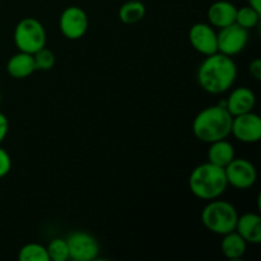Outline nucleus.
I'll return each mask as SVG.
<instances>
[{"label":"nucleus","instance_id":"nucleus-1","mask_svg":"<svg viewBox=\"0 0 261 261\" xmlns=\"http://www.w3.org/2000/svg\"><path fill=\"white\" fill-rule=\"evenodd\" d=\"M237 66L231 56L221 53L208 55L198 69V82L201 88L212 94H221L233 86Z\"/></svg>","mask_w":261,"mask_h":261},{"label":"nucleus","instance_id":"nucleus-2","mask_svg":"<svg viewBox=\"0 0 261 261\" xmlns=\"http://www.w3.org/2000/svg\"><path fill=\"white\" fill-rule=\"evenodd\" d=\"M232 119L233 116L221 105L205 107L194 119V135L200 142L208 144L217 140L227 139L231 134Z\"/></svg>","mask_w":261,"mask_h":261},{"label":"nucleus","instance_id":"nucleus-3","mask_svg":"<svg viewBox=\"0 0 261 261\" xmlns=\"http://www.w3.org/2000/svg\"><path fill=\"white\" fill-rule=\"evenodd\" d=\"M189 186L196 198L213 200L223 195L228 182L223 167L206 162L194 168L189 177Z\"/></svg>","mask_w":261,"mask_h":261},{"label":"nucleus","instance_id":"nucleus-4","mask_svg":"<svg viewBox=\"0 0 261 261\" xmlns=\"http://www.w3.org/2000/svg\"><path fill=\"white\" fill-rule=\"evenodd\" d=\"M237 218L239 213L231 203L217 199L209 201L201 212V222L205 228L221 236L234 231Z\"/></svg>","mask_w":261,"mask_h":261},{"label":"nucleus","instance_id":"nucleus-5","mask_svg":"<svg viewBox=\"0 0 261 261\" xmlns=\"http://www.w3.org/2000/svg\"><path fill=\"white\" fill-rule=\"evenodd\" d=\"M46 31L40 20L36 18H24L14 30V43L23 53L35 54L46 46Z\"/></svg>","mask_w":261,"mask_h":261},{"label":"nucleus","instance_id":"nucleus-6","mask_svg":"<svg viewBox=\"0 0 261 261\" xmlns=\"http://www.w3.org/2000/svg\"><path fill=\"white\" fill-rule=\"evenodd\" d=\"M249 42V30L239 25L237 23L219 28L217 33V46L218 53L227 56H233L241 53Z\"/></svg>","mask_w":261,"mask_h":261},{"label":"nucleus","instance_id":"nucleus-7","mask_svg":"<svg viewBox=\"0 0 261 261\" xmlns=\"http://www.w3.org/2000/svg\"><path fill=\"white\" fill-rule=\"evenodd\" d=\"M227 182L240 190L252 188L256 182L257 172L255 166L245 158H233L224 167Z\"/></svg>","mask_w":261,"mask_h":261},{"label":"nucleus","instance_id":"nucleus-8","mask_svg":"<svg viewBox=\"0 0 261 261\" xmlns=\"http://www.w3.org/2000/svg\"><path fill=\"white\" fill-rule=\"evenodd\" d=\"M66 242L69 247V259L74 261H92L98 256V241L87 232H73L69 234Z\"/></svg>","mask_w":261,"mask_h":261},{"label":"nucleus","instance_id":"nucleus-9","mask_svg":"<svg viewBox=\"0 0 261 261\" xmlns=\"http://www.w3.org/2000/svg\"><path fill=\"white\" fill-rule=\"evenodd\" d=\"M231 134L242 143H257L261 139V119L252 111L232 119Z\"/></svg>","mask_w":261,"mask_h":261},{"label":"nucleus","instance_id":"nucleus-10","mask_svg":"<svg viewBox=\"0 0 261 261\" xmlns=\"http://www.w3.org/2000/svg\"><path fill=\"white\" fill-rule=\"evenodd\" d=\"M60 31L69 40H79L88 30V17L82 8L71 5L64 9L59 20Z\"/></svg>","mask_w":261,"mask_h":261},{"label":"nucleus","instance_id":"nucleus-11","mask_svg":"<svg viewBox=\"0 0 261 261\" xmlns=\"http://www.w3.org/2000/svg\"><path fill=\"white\" fill-rule=\"evenodd\" d=\"M189 41L198 53L205 56L218 51L216 31L206 23H195L189 31Z\"/></svg>","mask_w":261,"mask_h":261},{"label":"nucleus","instance_id":"nucleus-12","mask_svg":"<svg viewBox=\"0 0 261 261\" xmlns=\"http://www.w3.org/2000/svg\"><path fill=\"white\" fill-rule=\"evenodd\" d=\"M256 103L255 93L247 87H239L233 89L226 99V109L232 116L252 111Z\"/></svg>","mask_w":261,"mask_h":261},{"label":"nucleus","instance_id":"nucleus-13","mask_svg":"<svg viewBox=\"0 0 261 261\" xmlns=\"http://www.w3.org/2000/svg\"><path fill=\"white\" fill-rule=\"evenodd\" d=\"M234 231L246 242L259 245L261 242V217L255 213H245L237 218Z\"/></svg>","mask_w":261,"mask_h":261},{"label":"nucleus","instance_id":"nucleus-14","mask_svg":"<svg viewBox=\"0 0 261 261\" xmlns=\"http://www.w3.org/2000/svg\"><path fill=\"white\" fill-rule=\"evenodd\" d=\"M237 8L227 0H218L209 7L206 17L213 27L223 28L236 20Z\"/></svg>","mask_w":261,"mask_h":261},{"label":"nucleus","instance_id":"nucleus-15","mask_svg":"<svg viewBox=\"0 0 261 261\" xmlns=\"http://www.w3.org/2000/svg\"><path fill=\"white\" fill-rule=\"evenodd\" d=\"M35 70L36 68L33 55L32 54L23 53V51L14 54L7 63L8 74L15 79L27 78Z\"/></svg>","mask_w":261,"mask_h":261},{"label":"nucleus","instance_id":"nucleus-16","mask_svg":"<svg viewBox=\"0 0 261 261\" xmlns=\"http://www.w3.org/2000/svg\"><path fill=\"white\" fill-rule=\"evenodd\" d=\"M246 250L247 242L236 231H232L229 233L223 234V239L221 241V251L227 259H241L246 254Z\"/></svg>","mask_w":261,"mask_h":261},{"label":"nucleus","instance_id":"nucleus-17","mask_svg":"<svg viewBox=\"0 0 261 261\" xmlns=\"http://www.w3.org/2000/svg\"><path fill=\"white\" fill-rule=\"evenodd\" d=\"M233 158L234 148L228 140L222 139L211 143L208 150V162L224 168Z\"/></svg>","mask_w":261,"mask_h":261},{"label":"nucleus","instance_id":"nucleus-18","mask_svg":"<svg viewBox=\"0 0 261 261\" xmlns=\"http://www.w3.org/2000/svg\"><path fill=\"white\" fill-rule=\"evenodd\" d=\"M145 15V5L139 0H130L124 3L119 9V18L125 24H134L140 22Z\"/></svg>","mask_w":261,"mask_h":261},{"label":"nucleus","instance_id":"nucleus-19","mask_svg":"<svg viewBox=\"0 0 261 261\" xmlns=\"http://www.w3.org/2000/svg\"><path fill=\"white\" fill-rule=\"evenodd\" d=\"M260 15L261 13L255 10L251 7H242L240 9H237L236 13V20L234 23H237L239 25L244 27L245 30H252L254 27H256L260 22Z\"/></svg>","mask_w":261,"mask_h":261},{"label":"nucleus","instance_id":"nucleus-20","mask_svg":"<svg viewBox=\"0 0 261 261\" xmlns=\"http://www.w3.org/2000/svg\"><path fill=\"white\" fill-rule=\"evenodd\" d=\"M20 261H50L47 250L40 244H27L20 249L18 254Z\"/></svg>","mask_w":261,"mask_h":261},{"label":"nucleus","instance_id":"nucleus-21","mask_svg":"<svg viewBox=\"0 0 261 261\" xmlns=\"http://www.w3.org/2000/svg\"><path fill=\"white\" fill-rule=\"evenodd\" d=\"M46 250H47L48 259L51 261H66L69 259V247L65 239L58 237L51 240Z\"/></svg>","mask_w":261,"mask_h":261},{"label":"nucleus","instance_id":"nucleus-22","mask_svg":"<svg viewBox=\"0 0 261 261\" xmlns=\"http://www.w3.org/2000/svg\"><path fill=\"white\" fill-rule=\"evenodd\" d=\"M33 60H35L36 70L47 71L51 70L55 65V55H54L53 51L46 48V46L33 54Z\"/></svg>","mask_w":261,"mask_h":261},{"label":"nucleus","instance_id":"nucleus-23","mask_svg":"<svg viewBox=\"0 0 261 261\" xmlns=\"http://www.w3.org/2000/svg\"><path fill=\"white\" fill-rule=\"evenodd\" d=\"M12 168V160L5 149L0 147V178L7 176Z\"/></svg>","mask_w":261,"mask_h":261},{"label":"nucleus","instance_id":"nucleus-24","mask_svg":"<svg viewBox=\"0 0 261 261\" xmlns=\"http://www.w3.org/2000/svg\"><path fill=\"white\" fill-rule=\"evenodd\" d=\"M250 75L255 79V81H260L261 79V60L260 59H255L251 61L249 65Z\"/></svg>","mask_w":261,"mask_h":261},{"label":"nucleus","instance_id":"nucleus-25","mask_svg":"<svg viewBox=\"0 0 261 261\" xmlns=\"http://www.w3.org/2000/svg\"><path fill=\"white\" fill-rule=\"evenodd\" d=\"M8 129H9V122H8L7 116L0 112V144H2L3 140L7 137Z\"/></svg>","mask_w":261,"mask_h":261},{"label":"nucleus","instance_id":"nucleus-26","mask_svg":"<svg viewBox=\"0 0 261 261\" xmlns=\"http://www.w3.org/2000/svg\"><path fill=\"white\" fill-rule=\"evenodd\" d=\"M247 3H249V7L261 13V0H247Z\"/></svg>","mask_w":261,"mask_h":261},{"label":"nucleus","instance_id":"nucleus-27","mask_svg":"<svg viewBox=\"0 0 261 261\" xmlns=\"http://www.w3.org/2000/svg\"><path fill=\"white\" fill-rule=\"evenodd\" d=\"M0 101H2V94H0Z\"/></svg>","mask_w":261,"mask_h":261}]
</instances>
